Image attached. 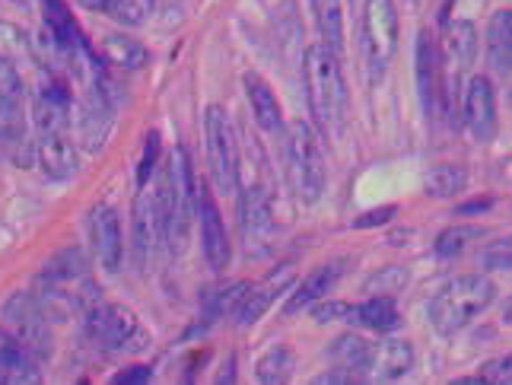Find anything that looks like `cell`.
Instances as JSON below:
<instances>
[{
    "label": "cell",
    "instance_id": "obj_1",
    "mask_svg": "<svg viewBox=\"0 0 512 385\" xmlns=\"http://www.w3.org/2000/svg\"><path fill=\"white\" fill-rule=\"evenodd\" d=\"M303 86L309 115L325 134L341 131L347 115V83L341 70V55L325 45H312L303 55Z\"/></svg>",
    "mask_w": 512,
    "mask_h": 385
},
{
    "label": "cell",
    "instance_id": "obj_2",
    "mask_svg": "<svg viewBox=\"0 0 512 385\" xmlns=\"http://www.w3.org/2000/svg\"><path fill=\"white\" fill-rule=\"evenodd\" d=\"M153 195H156V210H160V223H163V242H169L172 255H182L188 249V233L194 220V195H198V179H194L185 147L172 153L169 169Z\"/></svg>",
    "mask_w": 512,
    "mask_h": 385
},
{
    "label": "cell",
    "instance_id": "obj_3",
    "mask_svg": "<svg viewBox=\"0 0 512 385\" xmlns=\"http://www.w3.org/2000/svg\"><path fill=\"white\" fill-rule=\"evenodd\" d=\"M280 134H284V163H287V182L293 188V195L303 204H315L322 198L328 182L322 140L312 131L309 121H290Z\"/></svg>",
    "mask_w": 512,
    "mask_h": 385
},
{
    "label": "cell",
    "instance_id": "obj_4",
    "mask_svg": "<svg viewBox=\"0 0 512 385\" xmlns=\"http://www.w3.org/2000/svg\"><path fill=\"white\" fill-rule=\"evenodd\" d=\"M493 296H497L493 280L481 274H462L449 280V284L430 300V322L439 335H455V331L468 328L478 319L493 303Z\"/></svg>",
    "mask_w": 512,
    "mask_h": 385
},
{
    "label": "cell",
    "instance_id": "obj_5",
    "mask_svg": "<svg viewBox=\"0 0 512 385\" xmlns=\"http://www.w3.org/2000/svg\"><path fill=\"white\" fill-rule=\"evenodd\" d=\"M86 335H90L102 350H118V354H134L150 344V331L137 319V312L121 303H105L102 296L83 309Z\"/></svg>",
    "mask_w": 512,
    "mask_h": 385
},
{
    "label": "cell",
    "instance_id": "obj_6",
    "mask_svg": "<svg viewBox=\"0 0 512 385\" xmlns=\"http://www.w3.org/2000/svg\"><path fill=\"white\" fill-rule=\"evenodd\" d=\"M360 48L369 77L379 80L398 51V7L395 0H366L360 20Z\"/></svg>",
    "mask_w": 512,
    "mask_h": 385
},
{
    "label": "cell",
    "instance_id": "obj_7",
    "mask_svg": "<svg viewBox=\"0 0 512 385\" xmlns=\"http://www.w3.org/2000/svg\"><path fill=\"white\" fill-rule=\"evenodd\" d=\"M204 147L210 179H214L217 191H223V195L239 191V140L233 121L220 105H207L204 112Z\"/></svg>",
    "mask_w": 512,
    "mask_h": 385
},
{
    "label": "cell",
    "instance_id": "obj_8",
    "mask_svg": "<svg viewBox=\"0 0 512 385\" xmlns=\"http://www.w3.org/2000/svg\"><path fill=\"white\" fill-rule=\"evenodd\" d=\"M4 319L7 335L23 344L29 354H35L39 360L51 357V328H48V315L45 309L35 300V293H13L10 300L4 303Z\"/></svg>",
    "mask_w": 512,
    "mask_h": 385
},
{
    "label": "cell",
    "instance_id": "obj_9",
    "mask_svg": "<svg viewBox=\"0 0 512 385\" xmlns=\"http://www.w3.org/2000/svg\"><path fill=\"white\" fill-rule=\"evenodd\" d=\"M462 96V118L468 134L478 144H490L493 134H497V90H493V80L474 74Z\"/></svg>",
    "mask_w": 512,
    "mask_h": 385
},
{
    "label": "cell",
    "instance_id": "obj_10",
    "mask_svg": "<svg viewBox=\"0 0 512 385\" xmlns=\"http://www.w3.org/2000/svg\"><path fill=\"white\" fill-rule=\"evenodd\" d=\"M194 214H198L201 223V252L207 258V265L214 271H223L229 265V236L220 217V207L210 198V191L204 188V182H198V195H194Z\"/></svg>",
    "mask_w": 512,
    "mask_h": 385
},
{
    "label": "cell",
    "instance_id": "obj_11",
    "mask_svg": "<svg viewBox=\"0 0 512 385\" xmlns=\"http://www.w3.org/2000/svg\"><path fill=\"white\" fill-rule=\"evenodd\" d=\"M86 90L90 93H86L80 112H77V131H80V144L86 150H99L112 128V105H109L105 90H99V77H93Z\"/></svg>",
    "mask_w": 512,
    "mask_h": 385
},
{
    "label": "cell",
    "instance_id": "obj_12",
    "mask_svg": "<svg viewBox=\"0 0 512 385\" xmlns=\"http://www.w3.org/2000/svg\"><path fill=\"white\" fill-rule=\"evenodd\" d=\"M93 249L99 265L115 274L121 268V255H125V242H121V220H118V210L112 204H99L93 210Z\"/></svg>",
    "mask_w": 512,
    "mask_h": 385
},
{
    "label": "cell",
    "instance_id": "obj_13",
    "mask_svg": "<svg viewBox=\"0 0 512 385\" xmlns=\"http://www.w3.org/2000/svg\"><path fill=\"white\" fill-rule=\"evenodd\" d=\"M293 284V265H280L271 277H264L258 287H249L242 296V303L236 306V319L242 328L255 325L264 312L274 306V300Z\"/></svg>",
    "mask_w": 512,
    "mask_h": 385
},
{
    "label": "cell",
    "instance_id": "obj_14",
    "mask_svg": "<svg viewBox=\"0 0 512 385\" xmlns=\"http://www.w3.org/2000/svg\"><path fill=\"white\" fill-rule=\"evenodd\" d=\"M414 74H417V96L423 105V115L433 118L439 105V51L433 45V35L420 29L417 51H414Z\"/></svg>",
    "mask_w": 512,
    "mask_h": 385
},
{
    "label": "cell",
    "instance_id": "obj_15",
    "mask_svg": "<svg viewBox=\"0 0 512 385\" xmlns=\"http://www.w3.org/2000/svg\"><path fill=\"white\" fill-rule=\"evenodd\" d=\"M160 242H163V223H160V210H156V195L144 188L134 204V252L140 268L150 265Z\"/></svg>",
    "mask_w": 512,
    "mask_h": 385
},
{
    "label": "cell",
    "instance_id": "obj_16",
    "mask_svg": "<svg viewBox=\"0 0 512 385\" xmlns=\"http://www.w3.org/2000/svg\"><path fill=\"white\" fill-rule=\"evenodd\" d=\"M35 163H39L45 179L64 182L80 169V156L64 134H42L39 144H35Z\"/></svg>",
    "mask_w": 512,
    "mask_h": 385
},
{
    "label": "cell",
    "instance_id": "obj_17",
    "mask_svg": "<svg viewBox=\"0 0 512 385\" xmlns=\"http://www.w3.org/2000/svg\"><path fill=\"white\" fill-rule=\"evenodd\" d=\"M39 357L29 354L10 335H0V385H35L42 382Z\"/></svg>",
    "mask_w": 512,
    "mask_h": 385
},
{
    "label": "cell",
    "instance_id": "obj_18",
    "mask_svg": "<svg viewBox=\"0 0 512 385\" xmlns=\"http://www.w3.org/2000/svg\"><path fill=\"white\" fill-rule=\"evenodd\" d=\"M344 268H341V261H328V265H319V268H312L306 277H303V284H299L293 293H290V300L284 306V315H296V312H303L309 306H315L322 300V296H328L334 290V284L341 280Z\"/></svg>",
    "mask_w": 512,
    "mask_h": 385
},
{
    "label": "cell",
    "instance_id": "obj_19",
    "mask_svg": "<svg viewBox=\"0 0 512 385\" xmlns=\"http://www.w3.org/2000/svg\"><path fill=\"white\" fill-rule=\"evenodd\" d=\"M414 344L401 341V338H388L382 344H373V363H369V373L379 382H395L401 376H408L414 370Z\"/></svg>",
    "mask_w": 512,
    "mask_h": 385
},
{
    "label": "cell",
    "instance_id": "obj_20",
    "mask_svg": "<svg viewBox=\"0 0 512 385\" xmlns=\"http://www.w3.org/2000/svg\"><path fill=\"white\" fill-rule=\"evenodd\" d=\"M242 83H245V96H249L252 115H255V121L261 125V131H268V134H280V131H284V112H280V102H277L271 86L264 83L258 74H245Z\"/></svg>",
    "mask_w": 512,
    "mask_h": 385
},
{
    "label": "cell",
    "instance_id": "obj_21",
    "mask_svg": "<svg viewBox=\"0 0 512 385\" xmlns=\"http://www.w3.org/2000/svg\"><path fill=\"white\" fill-rule=\"evenodd\" d=\"M487 64L497 77H509L512 67V10H497L487 23Z\"/></svg>",
    "mask_w": 512,
    "mask_h": 385
},
{
    "label": "cell",
    "instance_id": "obj_22",
    "mask_svg": "<svg viewBox=\"0 0 512 385\" xmlns=\"http://www.w3.org/2000/svg\"><path fill=\"white\" fill-rule=\"evenodd\" d=\"M239 220H242V233L245 236H264L271 233V204H268V195H264V188L252 185V188H242V198H239Z\"/></svg>",
    "mask_w": 512,
    "mask_h": 385
},
{
    "label": "cell",
    "instance_id": "obj_23",
    "mask_svg": "<svg viewBox=\"0 0 512 385\" xmlns=\"http://www.w3.org/2000/svg\"><path fill=\"white\" fill-rule=\"evenodd\" d=\"M347 322L363 325V328H373V331H379V335H382V331L398 328L401 315H398V306H395L392 296H369L366 303L350 306Z\"/></svg>",
    "mask_w": 512,
    "mask_h": 385
},
{
    "label": "cell",
    "instance_id": "obj_24",
    "mask_svg": "<svg viewBox=\"0 0 512 385\" xmlns=\"http://www.w3.org/2000/svg\"><path fill=\"white\" fill-rule=\"evenodd\" d=\"M328 357L338 363L341 370L363 376V373H369V363H373V344L350 331V335H341V338L331 341Z\"/></svg>",
    "mask_w": 512,
    "mask_h": 385
},
{
    "label": "cell",
    "instance_id": "obj_25",
    "mask_svg": "<svg viewBox=\"0 0 512 385\" xmlns=\"http://www.w3.org/2000/svg\"><path fill=\"white\" fill-rule=\"evenodd\" d=\"M102 58H105V64H112L118 70H128V74H134V70L150 64V51H147V45H140L137 39H128V35H105Z\"/></svg>",
    "mask_w": 512,
    "mask_h": 385
},
{
    "label": "cell",
    "instance_id": "obj_26",
    "mask_svg": "<svg viewBox=\"0 0 512 385\" xmlns=\"http://www.w3.org/2000/svg\"><path fill=\"white\" fill-rule=\"evenodd\" d=\"M315 26H319V45H325L334 55L344 51V7L341 0H312Z\"/></svg>",
    "mask_w": 512,
    "mask_h": 385
},
{
    "label": "cell",
    "instance_id": "obj_27",
    "mask_svg": "<svg viewBox=\"0 0 512 385\" xmlns=\"http://www.w3.org/2000/svg\"><path fill=\"white\" fill-rule=\"evenodd\" d=\"M293 370H296L293 350L284 347V344L271 347L268 354H261V360L255 363V376L264 385H284V382H290Z\"/></svg>",
    "mask_w": 512,
    "mask_h": 385
},
{
    "label": "cell",
    "instance_id": "obj_28",
    "mask_svg": "<svg viewBox=\"0 0 512 385\" xmlns=\"http://www.w3.org/2000/svg\"><path fill=\"white\" fill-rule=\"evenodd\" d=\"M465 185H468V172L462 166H436L423 179V191L430 198H452L458 191H465Z\"/></svg>",
    "mask_w": 512,
    "mask_h": 385
},
{
    "label": "cell",
    "instance_id": "obj_29",
    "mask_svg": "<svg viewBox=\"0 0 512 385\" xmlns=\"http://www.w3.org/2000/svg\"><path fill=\"white\" fill-rule=\"evenodd\" d=\"M156 0H102V13H109L121 26H144L153 16Z\"/></svg>",
    "mask_w": 512,
    "mask_h": 385
},
{
    "label": "cell",
    "instance_id": "obj_30",
    "mask_svg": "<svg viewBox=\"0 0 512 385\" xmlns=\"http://www.w3.org/2000/svg\"><path fill=\"white\" fill-rule=\"evenodd\" d=\"M481 236H484L481 226H452V230L439 233V239H436V255H443V258L462 255L468 249V242L471 239H481Z\"/></svg>",
    "mask_w": 512,
    "mask_h": 385
},
{
    "label": "cell",
    "instance_id": "obj_31",
    "mask_svg": "<svg viewBox=\"0 0 512 385\" xmlns=\"http://www.w3.org/2000/svg\"><path fill=\"white\" fill-rule=\"evenodd\" d=\"M0 58H7L13 64L20 58H32V42L10 23H0Z\"/></svg>",
    "mask_w": 512,
    "mask_h": 385
},
{
    "label": "cell",
    "instance_id": "obj_32",
    "mask_svg": "<svg viewBox=\"0 0 512 385\" xmlns=\"http://www.w3.org/2000/svg\"><path fill=\"white\" fill-rule=\"evenodd\" d=\"M404 287H408V271L404 268H382L379 274L366 280V293H373V296H395Z\"/></svg>",
    "mask_w": 512,
    "mask_h": 385
},
{
    "label": "cell",
    "instance_id": "obj_33",
    "mask_svg": "<svg viewBox=\"0 0 512 385\" xmlns=\"http://www.w3.org/2000/svg\"><path fill=\"white\" fill-rule=\"evenodd\" d=\"M245 290H249V284H233V287H226V290H217L214 296H210V306H207V322H217L223 312L236 309V306L242 303Z\"/></svg>",
    "mask_w": 512,
    "mask_h": 385
},
{
    "label": "cell",
    "instance_id": "obj_34",
    "mask_svg": "<svg viewBox=\"0 0 512 385\" xmlns=\"http://www.w3.org/2000/svg\"><path fill=\"white\" fill-rule=\"evenodd\" d=\"M23 99V77H20V67L13 61L0 58V102H16L20 105Z\"/></svg>",
    "mask_w": 512,
    "mask_h": 385
},
{
    "label": "cell",
    "instance_id": "obj_35",
    "mask_svg": "<svg viewBox=\"0 0 512 385\" xmlns=\"http://www.w3.org/2000/svg\"><path fill=\"white\" fill-rule=\"evenodd\" d=\"M156 156H160V134H150L147 147H144V160H140V169H137V185L140 188L150 182V175L156 169Z\"/></svg>",
    "mask_w": 512,
    "mask_h": 385
},
{
    "label": "cell",
    "instance_id": "obj_36",
    "mask_svg": "<svg viewBox=\"0 0 512 385\" xmlns=\"http://www.w3.org/2000/svg\"><path fill=\"white\" fill-rule=\"evenodd\" d=\"M512 379V357H497L493 363H487L481 370V382H490V385H509Z\"/></svg>",
    "mask_w": 512,
    "mask_h": 385
},
{
    "label": "cell",
    "instance_id": "obj_37",
    "mask_svg": "<svg viewBox=\"0 0 512 385\" xmlns=\"http://www.w3.org/2000/svg\"><path fill=\"white\" fill-rule=\"evenodd\" d=\"M484 265L490 271H509V239L493 242L490 249L484 252Z\"/></svg>",
    "mask_w": 512,
    "mask_h": 385
},
{
    "label": "cell",
    "instance_id": "obj_38",
    "mask_svg": "<svg viewBox=\"0 0 512 385\" xmlns=\"http://www.w3.org/2000/svg\"><path fill=\"white\" fill-rule=\"evenodd\" d=\"M312 315H315V322H347V315H350V306L347 303H319L312 309Z\"/></svg>",
    "mask_w": 512,
    "mask_h": 385
},
{
    "label": "cell",
    "instance_id": "obj_39",
    "mask_svg": "<svg viewBox=\"0 0 512 385\" xmlns=\"http://www.w3.org/2000/svg\"><path fill=\"white\" fill-rule=\"evenodd\" d=\"M150 379H153V370H150V366H131V370H121V373L112 376L115 385H144V382H150Z\"/></svg>",
    "mask_w": 512,
    "mask_h": 385
},
{
    "label": "cell",
    "instance_id": "obj_40",
    "mask_svg": "<svg viewBox=\"0 0 512 385\" xmlns=\"http://www.w3.org/2000/svg\"><path fill=\"white\" fill-rule=\"evenodd\" d=\"M319 385H353V382H360V376L357 373H350V370H328V373H322L319 379H315Z\"/></svg>",
    "mask_w": 512,
    "mask_h": 385
},
{
    "label": "cell",
    "instance_id": "obj_41",
    "mask_svg": "<svg viewBox=\"0 0 512 385\" xmlns=\"http://www.w3.org/2000/svg\"><path fill=\"white\" fill-rule=\"evenodd\" d=\"M392 214H395V207H379V210H369V214H363L360 220H353V226H376V223H388L392 220Z\"/></svg>",
    "mask_w": 512,
    "mask_h": 385
},
{
    "label": "cell",
    "instance_id": "obj_42",
    "mask_svg": "<svg viewBox=\"0 0 512 385\" xmlns=\"http://www.w3.org/2000/svg\"><path fill=\"white\" fill-rule=\"evenodd\" d=\"M487 207H493L490 198H484V201H471V204H462V207H458V214H481V210H487Z\"/></svg>",
    "mask_w": 512,
    "mask_h": 385
},
{
    "label": "cell",
    "instance_id": "obj_43",
    "mask_svg": "<svg viewBox=\"0 0 512 385\" xmlns=\"http://www.w3.org/2000/svg\"><path fill=\"white\" fill-rule=\"evenodd\" d=\"M16 7H26V10H35V0H10Z\"/></svg>",
    "mask_w": 512,
    "mask_h": 385
}]
</instances>
